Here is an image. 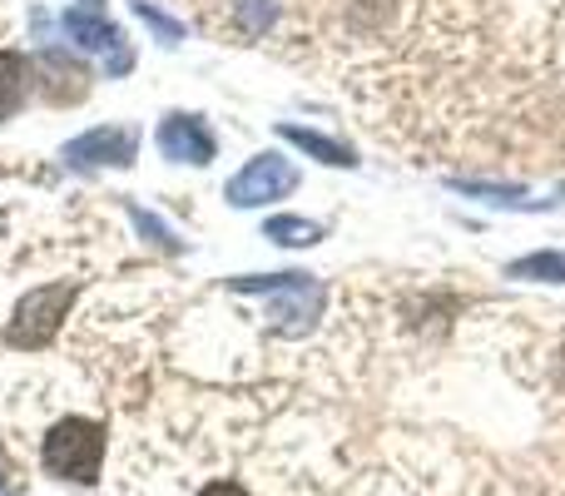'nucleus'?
Returning a JSON list of instances; mask_svg holds the SVG:
<instances>
[{
  "instance_id": "obj_3",
  "label": "nucleus",
  "mask_w": 565,
  "mask_h": 496,
  "mask_svg": "<svg viewBox=\"0 0 565 496\" xmlns=\"http://www.w3.org/2000/svg\"><path fill=\"white\" fill-rule=\"evenodd\" d=\"M75 298H79V283H40V288H30L25 298L15 303V313H10L6 342H10V348H25V352L55 342L60 323L70 318Z\"/></svg>"
},
{
  "instance_id": "obj_11",
  "label": "nucleus",
  "mask_w": 565,
  "mask_h": 496,
  "mask_svg": "<svg viewBox=\"0 0 565 496\" xmlns=\"http://www.w3.org/2000/svg\"><path fill=\"white\" fill-rule=\"evenodd\" d=\"M507 278H546V283H565V253H526L507 268Z\"/></svg>"
},
{
  "instance_id": "obj_16",
  "label": "nucleus",
  "mask_w": 565,
  "mask_h": 496,
  "mask_svg": "<svg viewBox=\"0 0 565 496\" xmlns=\"http://www.w3.org/2000/svg\"><path fill=\"white\" fill-rule=\"evenodd\" d=\"M15 477H20V472H15V467H10V462H6V457H0V492H10V487H15Z\"/></svg>"
},
{
  "instance_id": "obj_9",
  "label": "nucleus",
  "mask_w": 565,
  "mask_h": 496,
  "mask_svg": "<svg viewBox=\"0 0 565 496\" xmlns=\"http://www.w3.org/2000/svg\"><path fill=\"white\" fill-rule=\"evenodd\" d=\"M25 85H30V65L15 50H0V119H10L25 105Z\"/></svg>"
},
{
  "instance_id": "obj_10",
  "label": "nucleus",
  "mask_w": 565,
  "mask_h": 496,
  "mask_svg": "<svg viewBox=\"0 0 565 496\" xmlns=\"http://www.w3.org/2000/svg\"><path fill=\"white\" fill-rule=\"evenodd\" d=\"M264 239H274L282 249H312L322 239V229L312 224V219H292V214H278L264 224Z\"/></svg>"
},
{
  "instance_id": "obj_17",
  "label": "nucleus",
  "mask_w": 565,
  "mask_h": 496,
  "mask_svg": "<svg viewBox=\"0 0 565 496\" xmlns=\"http://www.w3.org/2000/svg\"><path fill=\"white\" fill-rule=\"evenodd\" d=\"M89 6H95V10H99V0H89Z\"/></svg>"
},
{
  "instance_id": "obj_13",
  "label": "nucleus",
  "mask_w": 565,
  "mask_h": 496,
  "mask_svg": "<svg viewBox=\"0 0 565 496\" xmlns=\"http://www.w3.org/2000/svg\"><path fill=\"white\" fill-rule=\"evenodd\" d=\"M129 10H135V15L145 20V25L154 30L159 40H164V45H179V40H184V25H179L174 15H164V10H159L154 0H129Z\"/></svg>"
},
{
  "instance_id": "obj_4",
  "label": "nucleus",
  "mask_w": 565,
  "mask_h": 496,
  "mask_svg": "<svg viewBox=\"0 0 565 496\" xmlns=\"http://www.w3.org/2000/svg\"><path fill=\"white\" fill-rule=\"evenodd\" d=\"M60 30H65V40H75L85 55H95L99 65H105V75H129V70H135V50H129L125 30L109 25L99 10H65Z\"/></svg>"
},
{
  "instance_id": "obj_12",
  "label": "nucleus",
  "mask_w": 565,
  "mask_h": 496,
  "mask_svg": "<svg viewBox=\"0 0 565 496\" xmlns=\"http://www.w3.org/2000/svg\"><path fill=\"white\" fill-rule=\"evenodd\" d=\"M234 20L248 35H268V25L278 20V0H234Z\"/></svg>"
},
{
  "instance_id": "obj_7",
  "label": "nucleus",
  "mask_w": 565,
  "mask_h": 496,
  "mask_svg": "<svg viewBox=\"0 0 565 496\" xmlns=\"http://www.w3.org/2000/svg\"><path fill=\"white\" fill-rule=\"evenodd\" d=\"M154 139H159V149H164V159H174V165H209V159L218 155L214 129H209L199 115H184V109L159 119Z\"/></svg>"
},
{
  "instance_id": "obj_8",
  "label": "nucleus",
  "mask_w": 565,
  "mask_h": 496,
  "mask_svg": "<svg viewBox=\"0 0 565 496\" xmlns=\"http://www.w3.org/2000/svg\"><path fill=\"white\" fill-rule=\"evenodd\" d=\"M278 135L288 139V145H298L302 155H312L318 165H332V169H358V155H352L348 145H338V139L318 135V129H302V125H278Z\"/></svg>"
},
{
  "instance_id": "obj_15",
  "label": "nucleus",
  "mask_w": 565,
  "mask_h": 496,
  "mask_svg": "<svg viewBox=\"0 0 565 496\" xmlns=\"http://www.w3.org/2000/svg\"><path fill=\"white\" fill-rule=\"evenodd\" d=\"M199 496H248V492L238 487V482H209V487L199 492Z\"/></svg>"
},
{
  "instance_id": "obj_1",
  "label": "nucleus",
  "mask_w": 565,
  "mask_h": 496,
  "mask_svg": "<svg viewBox=\"0 0 565 496\" xmlns=\"http://www.w3.org/2000/svg\"><path fill=\"white\" fill-rule=\"evenodd\" d=\"M50 477L89 487L99 477V462H105V428L95 418H60L45 432V447H40Z\"/></svg>"
},
{
  "instance_id": "obj_2",
  "label": "nucleus",
  "mask_w": 565,
  "mask_h": 496,
  "mask_svg": "<svg viewBox=\"0 0 565 496\" xmlns=\"http://www.w3.org/2000/svg\"><path fill=\"white\" fill-rule=\"evenodd\" d=\"M234 293H264L274 298L268 318H274V333L282 338H298L318 323L322 313V283L312 273H268V278H228Z\"/></svg>"
},
{
  "instance_id": "obj_5",
  "label": "nucleus",
  "mask_w": 565,
  "mask_h": 496,
  "mask_svg": "<svg viewBox=\"0 0 565 496\" xmlns=\"http://www.w3.org/2000/svg\"><path fill=\"white\" fill-rule=\"evenodd\" d=\"M292 189H298V169H292L288 159L282 155H254L224 184V199L234 209H258V204H274V199H288Z\"/></svg>"
},
{
  "instance_id": "obj_14",
  "label": "nucleus",
  "mask_w": 565,
  "mask_h": 496,
  "mask_svg": "<svg viewBox=\"0 0 565 496\" xmlns=\"http://www.w3.org/2000/svg\"><path fill=\"white\" fill-rule=\"evenodd\" d=\"M129 219H135V229H145V234L154 239L159 249H179V234L164 224V219H154V214H149V209H135V204H129Z\"/></svg>"
},
{
  "instance_id": "obj_6",
  "label": "nucleus",
  "mask_w": 565,
  "mask_h": 496,
  "mask_svg": "<svg viewBox=\"0 0 565 496\" xmlns=\"http://www.w3.org/2000/svg\"><path fill=\"white\" fill-rule=\"evenodd\" d=\"M135 155H139V135L129 125L85 129V135H75L60 149V159L70 169H125V165H135Z\"/></svg>"
}]
</instances>
